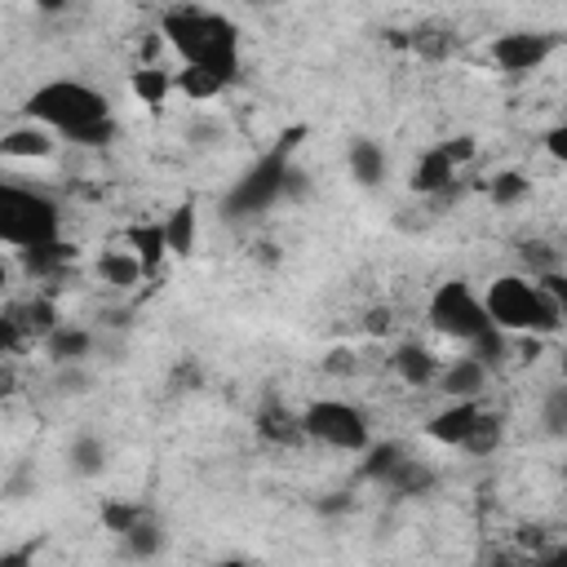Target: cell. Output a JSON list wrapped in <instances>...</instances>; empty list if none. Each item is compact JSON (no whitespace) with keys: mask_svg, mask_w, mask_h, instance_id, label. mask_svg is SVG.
<instances>
[{"mask_svg":"<svg viewBox=\"0 0 567 567\" xmlns=\"http://www.w3.org/2000/svg\"><path fill=\"white\" fill-rule=\"evenodd\" d=\"M128 89H133V97H137L142 106L159 111V106H164V97L173 93V75H168V71H159V66H137V71L128 75Z\"/></svg>","mask_w":567,"mask_h":567,"instance_id":"19","label":"cell"},{"mask_svg":"<svg viewBox=\"0 0 567 567\" xmlns=\"http://www.w3.org/2000/svg\"><path fill=\"white\" fill-rule=\"evenodd\" d=\"M443 151H447V155H452V164L461 168V164H470V159H474V151H478V142L461 133V137H447V142H443Z\"/></svg>","mask_w":567,"mask_h":567,"instance_id":"37","label":"cell"},{"mask_svg":"<svg viewBox=\"0 0 567 567\" xmlns=\"http://www.w3.org/2000/svg\"><path fill=\"white\" fill-rule=\"evenodd\" d=\"M523 275H545V270H558V257H554V248L549 244H540V239H532V244H523Z\"/></svg>","mask_w":567,"mask_h":567,"instance_id":"33","label":"cell"},{"mask_svg":"<svg viewBox=\"0 0 567 567\" xmlns=\"http://www.w3.org/2000/svg\"><path fill=\"white\" fill-rule=\"evenodd\" d=\"M545 151H549V159H554V164H563V168H567V124H554V128L545 133Z\"/></svg>","mask_w":567,"mask_h":567,"instance_id":"38","label":"cell"},{"mask_svg":"<svg viewBox=\"0 0 567 567\" xmlns=\"http://www.w3.org/2000/svg\"><path fill=\"white\" fill-rule=\"evenodd\" d=\"M496 443H501V416L483 412V416H478V425H474V434H470V443H465V452L487 456V452H496Z\"/></svg>","mask_w":567,"mask_h":567,"instance_id":"32","label":"cell"},{"mask_svg":"<svg viewBox=\"0 0 567 567\" xmlns=\"http://www.w3.org/2000/svg\"><path fill=\"white\" fill-rule=\"evenodd\" d=\"M58 230H62V213L44 190L0 182V244H9L13 252L44 248L58 244Z\"/></svg>","mask_w":567,"mask_h":567,"instance_id":"3","label":"cell"},{"mask_svg":"<svg viewBox=\"0 0 567 567\" xmlns=\"http://www.w3.org/2000/svg\"><path fill=\"white\" fill-rule=\"evenodd\" d=\"M18 257H22L27 275H53L58 266H66V261L75 257V248H66V244L58 239V244H44V248H22Z\"/></svg>","mask_w":567,"mask_h":567,"instance_id":"27","label":"cell"},{"mask_svg":"<svg viewBox=\"0 0 567 567\" xmlns=\"http://www.w3.org/2000/svg\"><path fill=\"white\" fill-rule=\"evenodd\" d=\"M164 235H168V252L173 257H190L195 252V208L190 204H177L164 217Z\"/></svg>","mask_w":567,"mask_h":567,"instance_id":"22","label":"cell"},{"mask_svg":"<svg viewBox=\"0 0 567 567\" xmlns=\"http://www.w3.org/2000/svg\"><path fill=\"white\" fill-rule=\"evenodd\" d=\"M18 323H22V332H35L40 341L58 328V310H53V301L49 297H35V301H27V306H18V310H9Z\"/></svg>","mask_w":567,"mask_h":567,"instance_id":"26","label":"cell"},{"mask_svg":"<svg viewBox=\"0 0 567 567\" xmlns=\"http://www.w3.org/2000/svg\"><path fill=\"white\" fill-rule=\"evenodd\" d=\"M120 540H124V554H128V558H155V554L164 549V532H159L146 514H142V518H137Z\"/></svg>","mask_w":567,"mask_h":567,"instance_id":"25","label":"cell"},{"mask_svg":"<svg viewBox=\"0 0 567 567\" xmlns=\"http://www.w3.org/2000/svg\"><path fill=\"white\" fill-rule=\"evenodd\" d=\"M128 248L142 257L146 270H155L164 257H168V235H164V221H142L128 230Z\"/></svg>","mask_w":567,"mask_h":567,"instance_id":"20","label":"cell"},{"mask_svg":"<svg viewBox=\"0 0 567 567\" xmlns=\"http://www.w3.org/2000/svg\"><path fill=\"white\" fill-rule=\"evenodd\" d=\"M554 49H558V35L554 31H505V35L492 40V62L501 71H509V75H527Z\"/></svg>","mask_w":567,"mask_h":567,"instance_id":"8","label":"cell"},{"mask_svg":"<svg viewBox=\"0 0 567 567\" xmlns=\"http://www.w3.org/2000/svg\"><path fill=\"white\" fill-rule=\"evenodd\" d=\"M390 363H394V372H399V381L403 385H434L439 381V359L421 346V341H403V346H394V354H390Z\"/></svg>","mask_w":567,"mask_h":567,"instance_id":"13","label":"cell"},{"mask_svg":"<svg viewBox=\"0 0 567 567\" xmlns=\"http://www.w3.org/2000/svg\"><path fill=\"white\" fill-rule=\"evenodd\" d=\"M257 434L266 443H279V447H292L306 439V425H301V412H288L284 403H266L257 412Z\"/></svg>","mask_w":567,"mask_h":567,"instance_id":"14","label":"cell"},{"mask_svg":"<svg viewBox=\"0 0 567 567\" xmlns=\"http://www.w3.org/2000/svg\"><path fill=\"white\" fill-rule=\"evenodd\" d=\"M403 456H408V452H403L399 443H368V447H363V465H359V474L372 478V483H385V478L399 470Z\"/></svg>","mask_w":567,"mask_h":567,"instance_id":"23","label":"cell"},{"mask_svg":"<svg viewBox=\"0 0 567 567\" xmlns=\"http://www.w3.org/2000/svg\"><path fill=\"white\" fill-rule=\"evenodd\" d=\"M58 137H66L71 146H89V151H97V146L115 142V120H111V115H102V120H89V124L66 128V133H58Z\"/></svg>","mask_w":567,"mask_h":567,"instance_id":"28","label":"cell"},{"mask_svg":"<svg viewBox=\"0 0 567 567\" xmlns=\"http://www.w3.org/2000/svg\"><path fill=\"white\" fill-rule=\"evenodd\" d=\"M142 514H146L142 505H102V523H106L115 536H124V532H128V527H133Z\"/></svg>","mask_w":567,"mask_h":567,"instance_id":"34","label":"cell"},{"mask_svg":"<svg viewBox=\"0 0 567 567\" xmlns=\"http://www.w3.org/2000/svg\"><path fill=\"white\" fill-rule=\"evenodd\" d=\"M159 35L177 49L182 62L213 66L217 75H226L235 84V75H239V27L226 13L182 4V9H168L159 18Z\"/></svg>","mask_w":567,"mask_h":567,"instance_id":"1","label":"cell"},{"mask_svg":"<svg viewBox=\"0 0 567 567\" xmlns=\"http://www.w3.org/2000/svg\"><path fill=\"white\" fill-rule=\"evenodd\" d=\"M58 151V137H53V128L49 124H18V128H9L4 137H0V155L4 159H49Z\"/></svg>","mask_w":567,"mask_h":567,"instance_id":"10","label":"cell"},{"mask_svg":"<svg viewBox=\"0 0 567 567\" xmlns=\"http://www.w3.org/2000/svg\"><path fill=\"white\" fill-rule=\"evenodd\" d=\"M434 385H439V394H447V399H478L483 385H487V363L474 359V354H461V359H452V363L439 372Z\"/></svg>","mask_w":567,"mask_h":567,"instance_id":"12","label":"cell"},{"mask_svg":"<svg viewBox=\"0 0 567 567\" xmlns=\"http://www.w3.org/2000/svg\"><path fill=\"white\" fill-rule=\"evenodd\" d=\"M89 350H93V337H89L84 328H71V323H58V328L44 337V354L53 359V368H58V363H84Z\"/></svg>","mask_w":567,"mask_h":567,"instance_id":"18","label":"cell"},{"mask_svg":"<svg viewBox=\"0 0 567 567\" xmlns=\"http://www.w3.org/2000/svg\"><path fill=\"white\" fill-rule=\"evenodd\" d=\"M540 279V288L549 292V301L558 306V319H563V328H567V275L563 270H545V275H536Z\"/></svg>","mask_w":567,"mask_h":567,"instance_id":"35","label":"cell"},{"mask_svg":"<svg viewBox=\"0 0 567 567\" xmlns=\"http://www.w3.org/2000/svg\"><path fill=\"white\" fill-rule=\"evenodd\" d=\"M244 4H252V9H270V4H279V0H244Z\"/></svg>","mask_w":567,"mask_h":567,"instance_id":"40","label":"cell"},{"mask_svg":"<svg viewBox=\"0 0 567 567\" xmlns=\"http://www.w3.org/2000/svg\"><path fill=\"white\" fill-rule=\"evenodd\" d=\"M430 328L452 337V341H474L483 328H492V315H487V301L465 284V279H443L434 292H430Z\"/></svg>","mask_w":567,"mask_h":567,"instance_id":"6","label":"cell"},{"mask_svg":"<svg viewBox=\"0 0 567 567\" xmlns=\"http://www.w3.org/2000/svg\"><path fill=\"white\" fill-rule=\"evenodd\" d=\"M84 385H89V377L80 372V363H58V390L62 394H84Z\"/></svg>","mask_w":567,"mask_h":567,"instance_id":"36","label":"cell"},{"mask_svg":"<svg viewBox=\"0 0 567 567\" xmlns=\"http://www.w3.org/2000/svg\"><path fill=\"white\" fill-rule=\"evenodd\" d=\"M452 182H456V164H452V155L443 151V142L430 146V151L412 164V177H408V186H412L416 195H443V190H452Z\"/></svg>","mask_w":567,"mask_h":567,"instance_id":"11","label":"cell"},{"mask_svg":"<svg viewBox=\"0 0 567 567\" xmlns=\"http://www.w3.org/2000/svg\"><path fill=\"white\" fill-rule=\"evenodd\" d=\"M66 461L80 478H97L106 470V443L97 434H75L71 447H66Z\"/></svg>","mask_w":567,"mask_h":567,"instance_id":"21","label":"cell"},{"mask_svg":"<svg viewBox=\"0 0 567 567\" xmlns=\"http://www.w3.org/2000/svg\"><path fill=\"white\" fill-rule=\"evenodd\" d=\"M301 425H306V439H315L323 447H337V452H359L363 456V447L372 443L368 416L354 403H346V399H315V403H306Z\"/></svg>","mask_w":567,"mask_h":567,"instance_id":"7","label":"cell"},{"mask_svg":"<svg viewBox=\"0 0 567 567\" xmlns=\"http://www.w3.org/2000/svg\"><path fill=\"white\" fill-rule=\"evenodd\" d=\"M31 4H35L40 13H62V9L71 4V0H31Z\"/></svg>","mask_w":567,"mask_h":567,"instance_id":"39","label":"cell"},{"mask_svg":"<svg viewBox=\"0 0 567 567\" xmlns=\"http://www.w3.org/2000/svg\"><path fill=\"white\" fill-rule=\"evenodd\" d=\"M540 425H545L549 439H567V381L545 394V403H540Z\"/></svg>","mask_w":567,"mask_h":567,"instance_id":"29","label":"cell"},{"mask_svg":"<svg viewBox=\"0 0 567 567\" xmlns=\"http://www.w3.org/2000/svg\"><path fill=\"white\" fill-rule=\"evenodd\" d=\"M505 337H509V332L492 323V328H483V332H478L474 341H465V346H470V354H474V359H483V363L492 368V363H501V359H505Z\"/></svg>","mask_w":567,"mask_h":567,"instance_id":"31","label":"cell"},{"mask_svg":"<svg viewBox=\"0 0 567 567\" xmlns=\"http://www.w3.org/2000/svg\"><path fill=\"white\" fill-rule=\"evenodd\" d=\"M478 416H483L478 399H452L443 412H434L425 421V434L434 443H443V447H465L470 434H474V425H478Z\"/></svg>","mask_w":567,"mask_h":567,"instance_id":"9","label":"cell"},{"mask_svg":"<svg viewBox=\"0 0 567 567\" xmlns=\"http://www.w3.org/2000/svg\"><path fill=\"white\" fill-rule=\"evenodd\" d=\"M483 301H487L492 323H496V328H505V332L549 337V332H558V328H563L558 306L549 301V292L540 288V279H536V275H523V270H514V275H496V279L487 284Z\"/></svg>","mask_w":567,"mask_h":567,"instance_id":"2","label":"cell"},{"mask_svg":"<svg viewBox=\"0 0 567 567\" xmlns=\"http://www.w3.org/2000/svg\"><path fill=\"white\" fill-rule=\"evenodd\" d=\"M288 142L284 146H275L270 155H261L230 190H226V199H221V213L230 217V221H239V217H257V213H266L275 199H284V186H288Z\"/></svg>","mask_w":567,"mask_h":567,"instance_id":"5","label":"cell"},{"mask_svg":"<svg viewBox=\"0 0 567 567\" xmlns=\"http://www.w3.org/2000/svg\"><path fill=\"white\" fill-rule=\"evenodd\" d=\"M173 89H177L182 97H190V102H213V97H221V93L230 89V80H226V75H217L213 66L182 62V71L173 75Z\"/></svg>","mask_w":567,"mask_h":567,"instance_id":"15","label":"cell"},{"mask_svg":"<svg viewBox=\"0 0 567 567\" xmlns=\"http://www.w3.org/2000/svg\"><path fill=\"white\" fill-rule=\"evenodd\" d=\"M430 483H434V474H430L421 461H412V456H403L399 470L385 478V487H390L394 496H421V492H430Z\"/></svg>","mask_w":567,"mask_h":567,"instance_id":"24","label":"cell"},{"mask_svg":"<svg viewBox=\"0 0 567 567\" xmlns=\"http://www.w3.org/2000/svg\"><path fill=\"white\" fill-rule=\"evenodd\" d=\"M142 275H146V266H142V257L133 248H106L97 257V279L111 284V288H133Z\"/></svg>","mask_w":567,"mask_h":567,"instance_id":"17","label":"cell"},{"mask_svg":"<svg viewBox=\"0 0 567 567\" xmlns=\"http://www.w3.org/2000/svg\"><path fill=\"white\" fill-rule=\"evenodd\" d=\"M346 164H350V177H354L363 190H377L381 177H385V151H381L372 137H354L350 151H346Z\"/></svg>","mask_w":567,"mask_h":567,"instance_id":"16","label":"cell"},{"mask_svg":"<svg viewBox=\"0 0 567 567\" xmlns=\"http://www.w3.org/2000/svg\"><path fill=\"white\" fill-rule=\"evenodd\" d=\"M22 111H27L35 124H49L53 133H66V128H75V124H89V120L111 115L106 97H102L93 84H84V80H49V84H40V89L27 97Z\"/></svg>","mask_w":567,"mask_h":567,"instance_id":"4","label":"cell"},{"mask_svg":"<svg viewBox=\"0 0 567 567\" xmlns=\"http://www.w3.org/2000/svg\"><path fill=\"white\" fill-rule=\"evenodd\" d=\"M487 195H492V204L509 208V204H518V199L527 195V177H523V173H514V168H505V173H496V177H492Z\"/></svg>","mask_w":567,"mask_h":567,"instance_id":"30","label":"cell"}]
</instances>
